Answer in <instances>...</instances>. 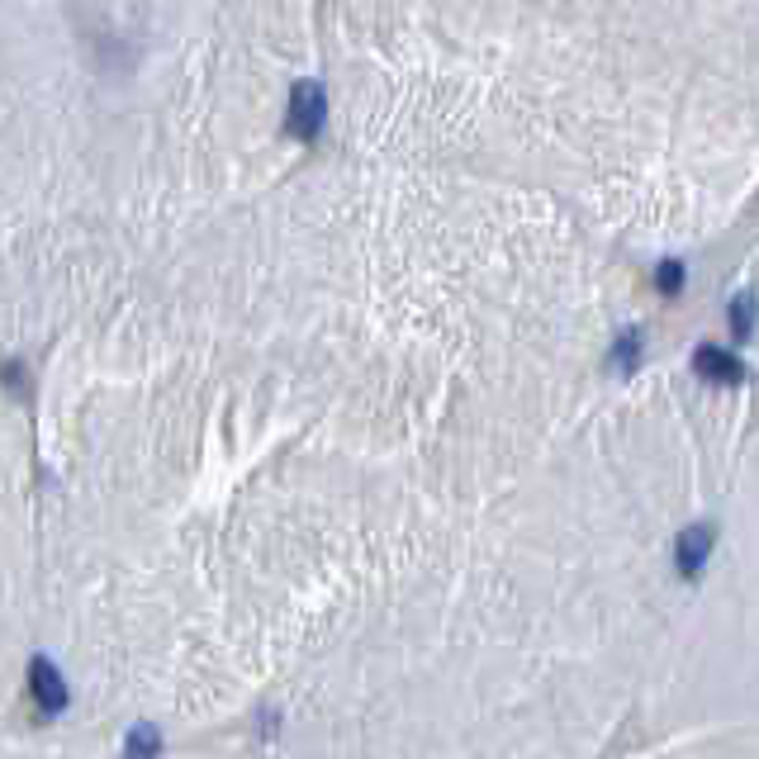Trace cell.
Wrapping results in <instances>:
<instances>
[{"mask_svg":"<svg viewBox=\"0 0 759 759\" xmlns=\"http://www.w3.org/2000/svg\"><path fill=\"white\" fill-rule=\"evenodd\" d=\"M323 114H328L323 86H319V82H299V86L290 90V114H285V128H290V138L313 142V138L323 134Z\"/></svg>","mask_w":759,"mask_h":759,"instance_id":"6da1fadb","label":"cell"},{"mask_svg":"<svg viewBox=\"0 0 759 759\" xmlns=\"http://www.w3.org/2000/svg\"><path fill=\"white\" fill-rule=\"evenodd\" d=\"M29 684H34V698H38V708H43L48 717H58L62 708H67V684H62V674H58V664L38 656L29 664Z\"/></svg>","mask_w":759,"mask_h":759,"instance_id":"7a4b0ae2","label":"cell"},{"mask_svg":"<svg viewBox=\"0 0 759 759\" xmlns=\"http://www.w3.org/2000/svg\"><path fill=\"white\" fill-rule=\"evenodd\" d=\"M708 556H712V527L702 522V527H688L684 536H679V551H674V565L684 580H698L702 565H708Z\"/></svg>","mask_w":759,"mask_h":759,"instance_id":"3957f363","label":"cell"},{"mask_svg":"<svg viewBox=\"0 0 759 759\" xmlns=\"http://www.w3.org/2000/svg\"><path fill=\"white\" fill-rule=\"evenodd\" d=\"M693 371H698L702 380H712V385H736V380H745V365L731 357V351H722V347H698V351H693Z\"/></svg>","mask_w":759,"mask_h":759,"instance_id":"277c9868","label":"cell"},{"mask_svg":"<svg viewBox=\"0 0 759 759\" xmlns=\"http://www.w3.org/2000/svg\"><path fill=\"white\" fill-rule=\"evenodd\" d=\"M731 337H736V343H745V337L755 333V295H736L731 299Z\"/></svg>","mask_w":759,"mask_h":759,"instance_id":"5b68a950","label":"cell"},{"mask_svg":"<svg viewBox=\"0 0 759 759\" xmlns=\"http://www.w3.org/2000/svg\"><path fill=\"white\" fill-rule=\"evenodd\" d=\"M636 361H640V333L626 328V333L618 337V347H612V371H618V375H632Z\"/></svg>","mask_w":759,"mask_h":759,"instance_id":"8992f818","label":"cell"},{"mask_svg":"<svg viewBox=\"0 0 759 759\" xmlns=\"http://www.w3.org/2000/svg\"><path fill=\"white\" fill-rule=\"evenodd\" d=\"M162 755V736L152 726H134V736L124 745V759H157Z\"/></svg>","mask_w":759,"mask_h":759,"instance_id":"52a82bcc","label":"cell"},{"mask_svg":"<svg viewBox=\"0 0 759 759\" xmlns=\"http://www.w3.org/2000/svg\"><path fill=\"white\" fill-rule=\"evenodd\" d=\"M656 285H660L664 295H674L679 285H684V266H679V261H664V266H660V276H656Z\"/></svg>","mask_w":759,"mask_h":759,"instance_id":"ba28073f","label":"cell"}]
</instances>
